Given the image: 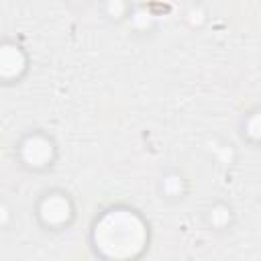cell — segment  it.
<instances>
[{
	"label": "cell",
	"instance_id": "obj_1",
	"mask_svg": "<svg viewBox=\"0 0 261 261\" xmlns=\"http://www.w3.org/2000/svg\"><path fill=\"white\" fill-rule=\"evenodd\" d=\"M96 249L114 259L135 257L147 243V226L143 218L126 208H114L104 212L94 226Z\"/></svg>",
	"mask_w": 261,
	"mask_h": 261
},
{
	"label": "cell",
	"instance_id": "obj_6",
	"mask_svg": "<svg viewBox=\"0 0 261 261\" xmlns=\"http://www.w3.org/2000/svg\"><path fill=\"white\" fill-rule=\"evenodd\" d=\"M210 218H212V222H214V224L222 226V224L228 220V210H226L224 206H218V208H214V210H212V216H210Z\"/></svg>",
	"mask_w": 261,
	"mask_h": 261
},
{
	"label": "cell",
	"instance_id": "obj_7",
	"mask_svg": "<svg viewBox=\"0 0 261 261\" xmlns=\"http://www.w3.org/2000/svg\"><path fill=\"white\" fill-rule=\"evenodd\" d=\"M122 10H124V2L122 0H108V12H110V16H120L122 14Z\"/></svg>",
	"mask_w": 261,
	"mask_h": 261
},
{
	"label": "cell",
	"instance_id": "obj_5",
	"mask_svg": "<svg viewBox=\"0 0 261 261\" xmlns=\"http://www.w3.org/2000/svg\"><path fill=\"white\" fill-rule=\"evenodd\" d=\"M165 192L167 194H179L181 192V179L177 175H169L165 179Z\"/></svg>",
	"mask_w": 261,
	"mask_h": 261
},
{
	"label": "cell",
	"instance_id": "obj_4",
	"mask_svg": "<svg viewBox=\"0 0 261 261\" xmlns=\"http://www.w3.org/2000/svg\"><path fill=\"white\" fill-rule=\"evenodd\" d=\"M24 69V55L14 45H0V77H14Z\"/></svg>",
	"mask_w": 261,
	"mask_h": 261
},
{
	"label": "cell",
	"instance_id": "obj_2",
	"mask_svg": "<svg viewBox=\"0 0 261 261\" xmlns=\"http://www.w3.org/2000/svg\"><path fill=\"white\" fill-rule=\"evenodd\" d=\"M53 155V147L51 143L45 139V137H29L24 143H22V159L29 163V165H45Z\"/></svg>",
	"mask_w": 261,
	"mask_h": 261
},
{
	"label": "cell",
	"instance_id": "obj_3",
	"mask_svg": "<svg viewBox=\"0 0 261 261\" xmlns=\"http://www.w3.org/2000/svg\"><path fill=\"white\" fill-rule=\"evenodd\" d=\"M69 214H71V206L65 196L53 194L41 202V216L49 224H61L69 218Z\"/></svg>",
	"mask_w": 261,
	"mask_h": 261
}]
</instances>
